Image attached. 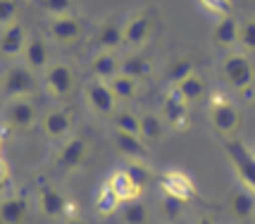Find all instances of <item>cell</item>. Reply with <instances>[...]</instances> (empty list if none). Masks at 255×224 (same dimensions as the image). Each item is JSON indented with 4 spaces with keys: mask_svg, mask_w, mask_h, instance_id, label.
<instances>
[{
    "mask_svg": "<svg viewBox=\"0 0 255 224\" xmlns=\"http://www.w3.org/2000/svg\"><path fill=\"white\" fill-rule=\"evenodd\" d=\"M208 119H210L215 134L224 136L229 141L241 126V112L229 101V96L224 91H215L210 96V103H208Z\"/></svg>",
    "mask_w": 255,
    "mask_h": 224,
    "instance_id": "cell-1",
    "label": "cell"
},
{
    "mask_svg": "<svg viewBox=\"0 0 255 224\" xmlns=\"http://www.w3.org/2000/svg\"><path fill=\"white\" fill-rule=\"evenodd\" d=\"M222 77L227 86L236 93H246L253 89L255 81V65L246 53H229L222 62Z\"/></svg>",
    "mask_w": 255,
    "mask_h": 224,
    "instance_id": "cell-2",
    "label": "cell"
},
{
    "mask_svg": "<svg viewBox=\"0 0 255 224\" xmlns=\"http://www.w3.org/2000/svg\"><path fill=\"white\" fill-rule=\"evenodd\" d=\"M224 153L229 157V165L234 167V174L236 179L241 181V186L246 191L255 193V153L253 148H248L246 143L236 141V138H229L227 146H224Z\"/></svg>",
    "mask_w": 255,
    "mask_h": 224,
    "instance_id": "cell-3",
    "label": "cell"
},
{
    "mask_svg": "<svg viewBox=\"0 0 255 224\" xmlns=\"http://www.w3.org/2000/svg\"><path fill=\"white\" fill-rule=\"evenodd\" d=\"M36 89H38V77L26 65H12L2 77V96L10 101L29 98L31 93H36Z\"/></svg>",
    "mask_w": 255,
    "mask_h": 224,
    "instance_id": "cell-4",
    "label": "cell"
},
{
    "mask_svg": "<svg viewBox=\"0 0 255 224\" xmlns=\"http://www.w3.org/2000/svg\"><path fill=\"white\" fill-rule=\"evenodd\" d=\"M160 117L172 131H186L191 124V105L179 96L177 89H169L160 103Z\"/></svg>",
    "mask_w": 255,
    "mask_h": 224,
    "instance_id": "cell-5",
    "label": "cell"
},
{
    "mask_svg": "<svg viewBox=\"0 0 255 224\" xmlns=\"http://www.w3.org/2000/svg\"><path fill=\"white\" fill-rule=\"evenodd\" d=\"M36 203H38V210L50 217V220H67V217H74L72 213V201L67 198L62 191L53 186V184H43L36 191Z\"/></svg>",
    "mask_w": 255,
    "mask_h": 224,
    "instance_id": "cell-6",
    "label": "cell"
},
{
    "mask_svg": "<svg viewBox=\"0 0 255 224\" xmlns=\"http://www.w3.org/2000/svg\"><path fill=\"white\" fill-rule=\"evenodd\" d=\"M84 98H86V105L91 108V112H96L100 117H112L120 110V105H117L120 101L115 98L108 81H98V79L89 81L84 89Z\"/></svg>",
    "mask_w": 255,
    "mask_h": 224,
    "instance_id": "cell-7",
    "label": "cell"
},
{
    "mask_svg": "<svg viewBox=\"0 0 255 224\" xmlns=\"http://www.w3.org/2000/svg\"><path fill=\"white\" fill-rule=\"evenodd\" d=\"M43 86L53 98H65L74 89V72L67 62H53L50 67L45 69Z\"/></svg>",
    "mask_w": 255,
    "mask_h": 224,
    "instance_id": "cell-8",
    "label": "cell"
},
{
    "mask_svg": "<svg viewBox=\"0 0 255 224\" xmlns=\"http://www.w3.org/2000/svg\"><path fill=\"white\" fill-rule=\"evenodd\" d=\"M86 157H89V141L81 136H72L62 141V146L57 150V165L65 172H74V169L84 167Z\"/></svg>",
    "mask_w": 255,
    "mask_h": 224,
    "instance_id": "cell-9",
    "label": "cell"
},
{
    "mask_svg": "<svg viewBox=\"0 0 255 224\" xmlns=\"http://www.w3.org/2000/svg\"><path fill=\"white\" fill-rule=\"evenodd\" d=\"M122 31H124V45L138 50V48H143L148 43V38L153 34V19H150L148 12H136V14H131L127 19Z\"/></svg>",
    "mask_w": 255,
    "mask_h": 224,
    "instance_id": "cell-10",
    "label": "cell"
},
{
    "mask_svg": "<svg viewBox=\"0 0 255 224\" xmlns=\"http://www.w3.org/2000/svg\"><path fill=\"white\" fill-rule=\"evenodd\" d=\"M160 186H162V193L172 196V198H179V201H184V203H189L191 198L196 196L193 181H191V177L186 172H181V169H169V172H165Z\"/></svg>",
    "mask_w": 255,
    "mask_h": 224,
    "instance_id": "cell-11",
    "label": "cell"
},
{
    "mask_svg": "<svg viewBox=\"0 0 255 224\" xmlns=\"http://www.w3.org/2000/svg\"><path fill=\"white\" fill-rule=\"evenodd\" d=\"M36 105L29 98H19V101H10L7 110H5V122L10 124L12 129L26 131L36 124Z\"/></svg>",
    "mask_w": 255,
    "mask_h": 224,
    "instance_id": "cell-12",
    "label": "cell"
},
{
    "mask_svg": "<svg viewBox=\"0 0 255 224\" xmlns=\"http://www.w3.org/2000/svg\"><path fill=\"white\" fill-rule=\"evenodd\" d=\"M41 129L50 141H65L72 131V117L62 108H53L41 117Z\"/></svg>",
    "mask_w": 255,
    "mask_h": 224,
    "instance_id": "cell-13",
    "label": "cell"
},
{
    "mask_svg": "<svg viewBox=\"0 0 255 224\" xmlns=\"http://www.w3.org/2000/svg\"><path fill=\"white\" fill-rule=\"evenodd\" d=\"M29 201L26 196H5L0 198V224H26Z\"/></svg>",
    "mask_w": 255,
    "mask_h": 224,
    "instance_id": "cell-14",
    "label": "cell"
},
{
    "mask_svg": "<svg viewBox=\"0 0 255 224\" xmlns=\"http://www.w3.org/2000/svg\"><path fill=\"white\" fill-rule=\"evenodd\" d=\"M91 74L98 81H108L110 84L117 74H122V60L110 53V50H100L91 57Z\"/></svg>",
    "mask_w": 255,
    "mask_h": 224,
    "instance_id": "cell-15",
    "label": "cell"
},
{
    "mask_svg": "<svg viewBox=\"0 0 255 224\" xmlns=\"http://www.w3.org/2000/svg\"><path fill=\"white\" fill-rule=\"evenodd\" d=\"M112 143L117 148V153L124 155L129 162H145V157H148V146L141 141V136L112 131Z\"/></svg>",
    "mask_w": 255,
    "mask_h": 224,
    "instance_id": "cell-16",
    "label": "cell"
},
{
    "mask_svg": "<svg viewBox=\"0 0 255 224\" xmlns=\"http://www.w3.org/2000/svg\"><path fill=\"white\" fill-rule=\"evenodd\" d=\"M29 43V34L22 24H12L0 34V55L2 57H17L24 55V48Z\"/></svg>",
    "mask_w": 255,
    "mask_h": 224,
    "instance_id": "cell-17",
    "label": "cell"
},
{
    "mask_svg": "<svg viewBox=\"0 0 255 224\" xmlns=\"http://www.w3.org/2000/svg\"><path fill=\"white\" fill-rule=\"evenodd\" d=\"M227 208H229V213H232L234 220H241V222H253L255 217V193L246 189H236L229 193V198H227Z\"/></svg>",
    "mask_w": 255,
    "mask_h": 224,
    "instance_id": "cell-18",
    "label": "cell"
},
{
    "mask_svg": "<svg viewBox=\"0 0 255 224\" xmlns=\"http://www.w3.org/2000/svg\"><path fill=\"white\" fill-rule=\"evenodd\" d=\"M239 34H241V24L234 14H224L215 22L212 29V43L220 48H234L239 43Z\"/></svg>",
    "mask_w": 255,
    "mask_h": 224,
    "instance_id": "cell-19",
    "label": "cell"
},
{
    "mask_svg": "<svg viewBox=\"0 0 255 224\" xmlns=\"http://www.w3.org/2000/svg\"><path fill=\"white\" fill-rule=\"evenodd\" d=\"M110 191L120 198L122 203H129V201H136L138 196H141V189L133 184V179L127 174V169H117V172H112L108 181H105Z\"/></svg>",
    "mask_w": 255,
    "mask_h": 224,
    "instance_id": "cell-20",
    "label": "cell"
},
{
    "mask_svg": "<svg viewBox=\"0 0 255 224\" xmlns=\"http://www.w3.org/2000/svg\"><path fill=\"white\" fill-rule=\"evenodd\" d=\"M48 43H45L43 38H38V36H33L29 38V43L24 48V65L31 69V72H45V69L50 67L48 65Z\"/></svg>",
    "mask_w": 255,
    "mask_h": 224,
    "instance_id": "cell-21",
    "label": "cell"
},
{
    "mask_svg": "<svg viewBox=\"0 0 255 224\" xmlns=\"http://www.w3.org/2000/svg\"><path fill=\"white\" fill-rule=\"evenodd\" d=\"M153 72H155V62H153L148 55H143V53H131V55H127L122 60V74L124 77L143 81V79H148Z\"/></svg>",
    "mask_w": 255,
    "mask_h": 224,
    "instance_id": "cell-22",
    "label": "cell"
},
{
    "mask_svg": "<svg viewBox=\"0 0 255 224\" xmlns=\"http://www.w3.org/2000/svg\"><path fill=\"white\" fill-rule=\"evenodd\" d=\"M165 129H167V124L160 114H155V112H143L141 114V141L148 148L157 146L165 138Z\"/></svg>",
    "mask_w": 255,
    "mask_h": 224,
    "instance_id": "cell-23",
    "label": "cell"
},
{
    "mask_svg": "<svg viewBox=\"0 0 255 224\" xmlns=\"http://www.w3.org/2000/svg\"><path fill=\"white\" fill-rule=\"evenodd\" d=\"M50 36L55 38L57 43H69V41H77L81 36V22L77 17L67 14V17H55L50 22Z\"/></svg>",
    "mask_w": 255,
    "mask_h": 224,
    "instance_id": "cell-24",
    "label": "cell"
},
{
    "mask_svg": "<svg viewBox=\"0 0 255 224\" xmlns=\"http://www.w3.org/2000/svg\"><path fill=\"white\" fill-rule=\"evenodd\" d=\"M93 41H96V45H98L100 50H110V53H115L120 45H124V31H122L120 24L105 22L98 26Z\"/></svg>",
    "mask_w": 255,
    "mask_h": 224,
    "instance_id": "cell-25",
    "label": "cell"
},
{
    "mask_svg": "<svg viewBox=\"0 0 255 224\" xmlns=\"http://www.w3.org/2000/svg\"><path fill=\"white\" fill-rule=\"evenodd\" d=\"M174 89L179 91V96L189 103V105H196L198 101H203V96H205L208 86H205V79L200 77L198 72H193V74H189L181 84H177Z\"/></svg>",
    "mask_w": 255,
    "mask_h": 224,
    "instance_id": "cell-26",
    "label": "cell"
},
{
    "mask_svg": "<svg viewBox=\"0 0 255 224\" xmlns=\"http://www.w3.org/2000/svg\"><path fill=\"white\" fill-rule=\"evenodd\" d=\"M120 222L122 224H150V208L145 203H141L138 198L124 203L122 208H120Z\"/></svg>",
    "mask_w": 255,
    "mask_h": 224,
    "instance_id": "cell-27",
    "label": "cell"
},
{
    "mask_svg": "<svg viewBox=\"0 0 255 224\" xmlns=\"http://www.w3.org/2000/svg\"><path fill=\"white\" fill-rule=\"evenodd\" d=\"M112 126L120 134L141 136V114H136L133 110H117L112 114Z\"/></svg>",
    "mask_w": 255,
    "mask_h": 224,
    "instance_id": "cell-28",
    "label": "cell"
},
{
    "mask_svg": "<svg viewBox=\"0 0 255 224\" xmlns=\"http://www.w3.org/2000/svg\"><path fill=\"white\" fill-rule=\"evenodd\" d=\"M110 89L117 101L127 103V101H133V98L138 96L141 81H136V79H131V77H124V74H117V77L110 81Z\"/></svg>",
    "mask_w": 255,
    "mask_h": 224,
    "instance_id": "cell-29",
    "label": "cell"
},
{
    "mask_svg": "<svg viewBox=\"0 0 255 224\" xmlns=\"http://www.w3.org/2000/svg\"><path fill=\"white\" fill-rule=\"evenodd\" d=\"M196 72V65H193V60L191 57H177V60H172L169 65H167V72L165 77L169 81V89H174L177 84H181L184 79L193 74Z\"/></svg>",
    "mask_w": 255,
    "mask_h": 224,
    "instance_id": "cell-30",
    "label": "cell"
},
{
    "mask_svg": "<svg viewBox=\"0 0 255 224\" xmlns=\"http://www.w3.org/2000/svg\"><path fill=\"white\" fill-rule=\"evenodd\" d=\"M93 203H96V210H98V215H103V217L120 213V208L124 205V203L110 191V186H108V184H103V186L98 189V193H96Z\"/></svg>",
    "mask_w": 255,
    "mask_h": 224,
    "instance_id": "cell-31",
    "label": "cell"
},
{
    "mask_svg": "<svg viewBox=\"0 0 255 224\" xmlns=\"http://www.w3.org/2000/svg\"><path fill=\"white\" fill-rule=\"evenodd\" d=\"M184 210H186V203L184 201L172 198V196H167V193L160 196V213H162V217H165L167 222H179V220L184 217Z\"/></svg>",
    "mask_w": 255,
    "mask_h": 224,
    "instance_id": "cell-32",
    "label": "cell"
},
{
    "mask_svg": "<svg viewBox=\"0 0 255 224\" xmlns=\"http://www.w3.org/2000/svg\"><path fill=\"white\" fill-rule=\"evenodd\" d=\"M239 45H241V53H246V55L255 53V17H251V19H246V22L241 24Z\"/></svg>",
    "mask_w": 255,
    "mask_h": 224,
    "instance_id": "cell-33",
    "label": "cell"
},
{
    "mask_svg": "<svg viewBox=\"0 0 255 224\" xmlns=\"http://www.w3.org/2000/svg\"><path fill=\"white\" fill-rule=\"evenodd\" d=\"M127 174L133 179V184L138 186V189L143 191L145 186H148V179H150V169L145 167V162H129L127 165Z\"/></svg>",
    "mask_w": 255,
    "mask_h": 224,
    "instance_id": "cell-34",
    "label": "cell"
},
{
    "mask_svg": "<svg viewBox=\"0 0 255 224\" xmlns=\"http://www.w3.org/2000/svg\"><path fill=\"white\" fill-rule=\"evenodd\" d=\"M43 10H48L53 17H67L74 7V0H41Z\"/></svg>",
    "mask_w": 255,
    "mask_h": 224,
    "instance_id": "cell-35",
    "label": "cell"
},
{
    "mask_svg": "<svg viewBox=\"0 0 255 224\" xmlns=\"http://www.w3.org/2000/svg\"><path fill=\"white\" fill-rule=\"evenodd\" d=\"M19 12V2L17 0H0V26L10 24Z\"/></svg>",
    "mask_w": 255,
    "mask_h": 224,
    "instance_id": "cell-36",
    "label": "cell"
},
{
    "mask_svg": "<svg viewBox=\"0 0 255 224\" xmlns=\"http://www.w3.org/2000/svg\"><path fill=\"white\" fill-rule=\"evenodd\" d=\"M198 2L205 10L215 12V14H220V17L229 14V7H232V0H198Z\"/></svg>",
    "mask_w": 255,
    "mask_h": 224,
    "instance_id": "cell-37",
    "label": "cell"
},
{
    "mask_svg": "<svg viewBox=\"0 0 255 224\" xmlns=\"http://www.w3.org/2000/svg\"><path fill=\"white\" fill-rule=\"evenodd\" d=\"M7 186H10V167H7V162L0 157V198H5L2 193L7 191Z\"/></svg>",
    "mask_w": 255,
    "mask_h": 224,
    "instance_id": "cell-38",
    "label": "cell"
},
{
    "mask_svg": "<svg viewBox=\"0 0 255 224\" xmlns=\"http://www.w3.org/2000/svg\"><path fill=\"white\" fill-rule=\"evenodd\" d=\"M193 224H220L212 215H200V217H196V222Z\"/></svg>",
    "mask_w": 255,
    "mask_h": 224,
    "instance_id": "cell-39",
    "label": "cell"
},
{
    "mask_svg": "<svg viewBox=\"0 0 255 224\" xmlns=\"http://www.w3.org/2000/svg\"><path fill=\"white\" fill-rule=\"evenodd\" d=\"M62 224H89V222H84L79 217H67V220H62Z\"/></svg>",
    "mask_w": 255,
    "mask_h": 224,
    "instance_id": "cell-40",
    "label": "cell"
},
{
    "mask_svg": "<svg viewBox=\"0 0 255 224\" xmlns=\"http://www.w3.org/2000/svg\"><path fill=\"white\" fill-rule=\"evenodd\" d=\"M0 153H2V129H0Z\"/></svg>",
    "mask_w": 255,
    "mask_h": 224,
    "instance_id": "cell-41",
    "label": "cell"
},
{
    "mask_svg": "<svg viewBox=\"0 0 255 224\" xmlns=\"http://www.w3.org/2000/svg\"><path fill=\"white\" fill-rule=\"evenodd\" d=\"M0 89H2V77H0Z\"/></svg>",
    "mask_w": 255,
    "mask_h": 224,
    "instance_id": "cell-42",
    "label": "cell"
},
{
    "mask_svg": "<svg viewBox=\"0 0 255 224\" xmlns=\"http://www.w3.org/2000/svg\"><path fill=\"white\" fill-rule=\"evenodd\" d=\"M253 224H255V217H253Z\"/></svg>",
    "mask_w": 255,
    "mask_h": 224,
    "instance_id": "cell-43",
    "label": "cell"
},
{
    "mask_svg": "<svg viewBox=\"0 0 255 224\" xmlns=\"http://www.w3.org/2000/svg\"><path fill=\"white\" fill-rule=\"evenodd\" d=\"M253 153H255V148H253Z\"/></svg>",
    "mask_w": 255,
    "mask_h": 224,
    "instance_id": "cell-44",
    "label": "cell"
}]
</instances>
